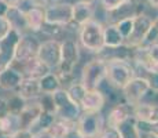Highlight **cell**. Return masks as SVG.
<instances>
[{
    "label": "cell",
    "instance_id": "obj_1",
    "mask_svg": "<svg viewBox=\"0 0 158 138\" xmlns=\"http://www.w3.org/2000/svg\"><path fill=\"white\" fill-rule=\"evenodd\" d=\"M103 29H105V22L92 18L91 21L80 26L77 32V42L88 53L98 55L105 48Z\"/></svg>",
    "mask_w": 158,
    "mask_h": 138
},
{
    "label": "cell",
    "instance_id": "obj_2",
    "mask_svg": "<svg viewBox=\"0 0 158 138\" xmlns=\"http://www.w3.org/2000/svg\"><path fill=\"white\" fill-rule=\"evenodd\" d=\"M135 76V66L131 60L111 58L106 61V82L111 87L121 91V88Z\"/></svg>",
    "mask_w": 158,
    "mask_h": 138
},
{
    "label": "cell",
    "instance_id": "obj_3",
    "mask_svg": "<svg viewBox=\"0 0 158 138\" xmlns=\"http://www.w3.org/2000/svg\"><path fill=\"white\" fill-rule=\"evenodd\" d=\"M106 80V61L96 57L88 61L81 69L80 82L87 90H96Z\"/></svg>",
    "mask_w": 158,
    "mask_h": 138
},
{
    "label": "cell",
    "instance_id": "obj_4",
    "mask_svg": "<svg viewBox=\"0 0 158 138\" xmlns=\"http://www.w3.org/2000/svg\"><path fill=\"white\" fill-rule=\"evenodd\" d=\"M54 102H55V116L65 119L69 122H76L81 115V108L77 102L70 98L65 87L52 93Z\"/></svg>",
    "mask_w": 158,
    "mask_h": 138
},
{
    "label": "cell",
    "instance_id": "obj_5",
    "mask_svg": "<svg viewBox=\"0 0 158 138\" xmlns=\"http://www.w3.org/2000/svg\"><path fill=\"white\" fill-rule=\"evenodd\" d=\"M106 126V119L102 112H81L76 120V127L84 138H98Z\"/></svg>",
    "mask_w": 158,
    "mask_h": 138
},
{
    "label": "cell",
    "instance_id": "obj_6",
    "mask_svg": "<svg viewBox=\"0 0 158 138\" xmlns=\"http://www.w3.org/2000/svg\"><path fill=\"white\" fill-rule=\"evenodd\" d=\"M151 26H153V17H150L147 13H139L138 15H135L133 17V29L131 35L125 39L124 44L129 48L140 47Z\"/></svg>",
    "mask_w": 158,
    "mask_h": 138
},
{
    "label": "cell",
    "instance_id": "obj_7",
    "mask_svg": "<svg viewBox=\"0 0 158 138\" xmlns=\"http://www.w3.org/2000/svg\"><path fill=\"white\" fill-rule=\"evenodd\" d=\"M146 6L144 2L140 0H128L124 2L123 4L117 6L113 10L105 11L106 13V24H117L127 18H132L139 13H146Z\"/></svg>",
    "mask_w": 158,
    "mask_h": 138
},
{
    "label": "cell",
    "instance_id": "obj_8",
    "mask_svg": "<svg viewBox=\"0 0 158 138\" xmlns=\"http://www.w3.org/2000/svg\"><path fill=\"white\" fill-rule=\"evenodd\" d=\"M40 42L41 40L37 39L36 33H30V32L22 33L17 47H15V55H14L13 64H22V62L32 60V58L37 57Z\"/></svg>",
    "mask_w": 158,
    "mask_h": 138
},
{
    "label": "cell",
    "instance_id": "obj_9",
    "mask_svg": "<svg viewBox=\"0 0 158 138\" xmlns=\"http://www.w3.org/2000/svg\"><path fill=\"white\" fill-rule=\"evenodd\" d=\"M45 21L50 24L66 26L72 22L73 18V3L68 0H60L54 4L45 6Z\"/></svg>",
    "mask_w": 158,
    "mask_h": 138
},
{
    "label": "cell",
    "instance_id": "obj_10",
    "mask_svg": "<svg viewBox=\"0 0 158 138\" xmlns=\"http://www.w3.org/2000/svg\"><path fill=\"white\" fill-rule=\"evenodd\" d=\"M150 93V87H148L147 82L140 76H133L131 80L121 88V97L124 101H127L131 105H136V104L144 101L147 94Z\"/></svg>",
    "mask_w": 158,
    "mask_h": 138
},
{
    "label": "cell",
    "instance_id": "obj_11",
    "mask_svg": "<svg viewBox=\"0 0 158 138\" xmlns=\"http://www.w3.org/2000/svg\"><path fill=\"white\" fill-rule=\"evenodd\" d=\"M22 33L17 29H11L4 39L0 40V72L10 68L14 62L15 47L19 42Z\"/></svg>",
    "mask_w": 158,
    "mask_h": 138
},
{
    "label": "cell",
    "instance_id": "obj_12",
    "mask_svg": "<svg viewBox=\"0 0 158 138\" xmlns=\"http://www.w3.org/2000/svg\"><path fill=\"white\" fill-rule=\"evenodd\" d=\"M37 58L43 61L51 69H55L60 62V40L45 39L40 42L37 51Z\"/></svg>",
    "mask_w": 158,
    "mask_h": 138
},
{
    "label": "cell",
    "instance_id": "obj_13",
    "mask_svg": "<svg viewBox=\"0 0 158 138\" xmlns=\"http://www.w3.org/2000/svg\"><path fill=\"white\" fill-rule=\"evenodd\" d=\"M132 116H133V105H131L124 100H120L111 105V108L109 109L105 119H106V124L118 127L121 123H124Z\"/></svg>",
    "mask_w": 158,
    "mask_h": 138
},
{
    "label": "cell",
    "instance_id": "obj_14",
    "mask_svg": "<svg viewBox=\"0 0 158 138\" xmlns=\"http://www.w3.org/2000/svg\"><path fill=\"white\" fill-rule=\"evenodd\" d=\"M80 43L76 39L66 38L60 40V62L68 66H72V68H76L80 62Z\"/></svg>",
    "mask_w": 158,
    "mask_h": 138
},
{
    "label": "cell",
    "instance_id": "obj_15",
    "mask_svg": "<svg viewBox=\"0 0 158 138\" xmlns=\"http://www.w3.org/2000/svg\"><path fill=\"white\" fill-rule=\"evenodd\" d=\"M11 66L21 70L23 78H33V79H39V80L52 70L51 68H48L43 61L39 60L37 57L32 58V60L26 61V62H22V64H13Z\"/></svg>",
    "mask_w": 158,
    "mask_h": 138
},
{
    "label": "cell",
    "instance_id": "obj_16",
    "mask_svg": "<svg viewBox=\"0 0 158 138\" xmlns=\"http://www.w3.org/2000/svg\"><path fill=\"white\" fill-rule=\"evenodd\" d=\"M106 104H107V100L101 88L87 90L85 96L80 102V108L81 112H102Z\"/></svg>",
    "mask_w": 158,
    "mask_h": 138
},
{
    "label": "cell",
    "instance_id": "obj_17",
    "mask_svg": "<svg viewBox=\"0 0 158 138\" xmlns=\"http://www.w3.org/2000/svg\"><path fill=\"white\" fill-rule=\"evenodd\" d=\"M95 6L94 3H85V2H78L76 0L73 3V18L72 22L74 25L80 28L85 22L91 21L92 18H95Z\"/></svg>",
    "mask_w": 158,
    "mask_h": 138
},
{
    "label": "cell",
    "instance_id": "obj_18",
    "mask_svg": "<svg viewBox=\"0 0 158 138\" xmlns=\"http://www.w3.org/2000/svg\"><path fill=\"white\" fill-rule=\"evenodd\" d=\"M133 118L146 123H156L158 122V104L142 101L133 105Z\"/></svg>",
    "mask_w": 158,
    "mask_h": 138
},
{
    "label": "cell",
    "instance_id": "obj_19",
    "mask_svg": "<svg viewBox=\"0 0 158 138\" xmlns=\"http://www.w3.org/2000/svg\"><path fill=\"white\" fill-rule=\"evenodd\" d=\"M23 80V75L21 70H18L14 66L4 69L3 72H0V90L3 91H15L18 88V86L21 84V82Z\"/></svg>",
    "mask_w": 158,
    "mask_h": 138
},
{
    "label": "cell",
    "instance_id": "obj_20",
    "mask_svg": "<svg viewBox=\"0 0 158 138\" xmlns=\"http://www.w3.org/2000/svg\"><path fill=\"white\" fill-rule=\"evenodd\" d=\"M15 93L22 97L25 101H36L43 94L39 79H33V78H23V80L18 86Z\"/></svg>",
    "mask_w": 158,
    "mask_h": 138
},
{
    "label": "cell",
    "instance_id": "obj_21",
    "mask_svg": "<svg viewBox=\"0 0 158 138\" xmlns=\"http://www.w3.org/2000/svg\"><path fill=\"white\" fill-rule=\"evenodd\" d=\"M25 20L30 33H40L45 22V10L43 6H33L25 11Z\"/></svg>",
    "mask_w": 158,
    "mask_h": 138
},
{
    "label": "cell",
    "instance_id": "obj_22",
    "mask_svg": "<svg viewBox=\"0 0 158 138\" xmlns=\"http://www.w3.org/2000/svg\"><path fill=\"white\" fill-rule=\"evenodd\" d=\"M43 112L40 104L36 101H28V104L25 105V108L21 110L19 116V123L21 128H30V126L35 123V120L39 118V115Z\"/></svg>",
    "mask_w": 158,
    "mask_h": 138
},
{
    "label": "cell",
    "instance_id": "obj_23",
    "mask_svg": "<svg viewBox=\"0 0 158 138\" xmlns=\"http://www.w3.org/2000/svg\"><path fill=\"white\" fill-rule=\"evenodd\" d=\"M103 43H105L106 48H115L121 47L125 43V39L120 33L118 28L115 24H106L105 29H103Z\"/></svg>",
    "mask_w": 158,
    "mask_h": 138
},
{
    "label": "cell",
    "instance_id": "obj_24",
    "mask_svg": "<svg viewBox=\"0 0 158 138\" xmlns=\"http://www.w3.org/2000/svg\"><path fill=\"white\" fill-rule=\"evenodd\" d=\"M6 18L10 21L13 29L19 30L21 33H29L28 24L25 20V13L21 8H18L17 6H10L7 14H6Z\"/></svg>",
    "mask_w": 158,
    "mask_h": 138
},
{
    "label": "cell",
    "instance_id": "obj_25",
    "mask_svg": "<svg viewBox=\"0 0 158 138\" xmlns=\"http://www.w3.org/2000/svg\"><path fill=\"white\" fill-rule=\"evenodd\" d=\"M19 128H21L19 116H18L17 113L7 112L6 115H3L2 118H0V131H2V133L13 136Z\"/></svg>",
    "mask_w": 158,
    "mask_h": 138
},
{
    "label": "cell",
    "instance_id": "obj_26",
    "mask_svg": "<svg viewBox=\"0 0 158 138\" xmlns=\"http://www.w3.org/2000/svg\"><path fill=\"white\" fill-rule=\"evenodd\" d=\"M40 33L48 39H56V40H63L66 39V33H68V28L62 25H56V24H50L45 21L43 28H41Z\"/></svg>",
    "mask_w": 158,
    "mask_h": 138
},
{
    "label": "cell",
    "instance_id": "obj_27",
    "mask_svg": "<svg viewBox=\"0 0 158 138\" xmlns=\"http://www.w3.org/2000/svg\"><path fill=\"white\" fill-rule=\"evenodd\" d=\"M39 83H40L41 93L52 94V93H55L56 90L62 88V84H60L58 76L54 73V70H51L50 73H47L45 76H43V78L39 80Z\"/></svg>",
    "mask_w": 158,
    "mask_h": 138
},
{
    "label": "cell",
    "instance_id": "obj_28",
    "mask_svg": "<svg viewBox=\"0 0 158 138\" xmlns=\"http://www.w3.org/2000/svg\"><path fill=\"white\" fill-rule=\"evenodd\" d=\"M76 122H69V120H65V119L56 118L54 120V123L51 124V127L48 128V131L52 134L54 138H65V136L70 131V128Z\"/></svg>",
    "mask_w": 158,
    "mask_h": 138
},
{
    "label": "cell",
    "instance_id": "obj_29",
    "mask_svg": "<svg viewBox=\"0 0 158 138\" xmlns=\"http://www.w3.org/2000/svg\"><path fill=\"white\" fill-rule=\"evenodd\" d=\"M56 119L55 113H51V112H41L39 115V118L35 120V123L30 126L29 130L32 131L33 134L37 133V131H41V130H48L51 127V124L54 123V120Z\"/></svg>",
    "mask_w": 158,
    "mask_h": 138
},
{
    "label": "cell",
    "instance_id": "obj_30",
    "mask_svg": "<svg viewBox=\"0 0 158 138\" xmlns=\"http://www.w3.org/2000/svg\"><path fill=\"white\" fill-rule=\"evenodd\" d=\"M7 100V106H8V112H13L19 115L21 110L25 108V105L28 104V101H25L21 96H18L15 91H11V94L8 97H6Z\"/></svg>",
    "mask_w": 158,
    "mask_h": 138
},
{
    "label": "cell",
    "instance_id": "obj_31",
    "mask_svg": "<svg viewBox=\"0 0 158 138\" xmlns=\"http://www.w3.org/2000/svg\"><path fill=\"white\" fill-rule=\"evenodd\" d=\"M120 133L123 138H140V133L138 131L135 124V118H129L128 120H125L124 123H121L118 126Z\"/></svg>",
    "mask_w": 158,
    "mask_h": 138
},
{
    "label": "cell",
    "instance_id": "obj_32",
    "mask_svg": "<svg viewBox=\"0 0 158 138\" xmlns=\"http://www.w3.org/2000/svg\"><path fill=\"white\" fill-rule=\"evenodd\" d=\"M65 88H66V91H68V94L70 96L72 100L80 105L81 100H83L84 96H85V93H87V88L84 87L83 83H81L80 80H78V82H73V83H70V84H69L68 87H65Z\"/></svg>",
    "mask_w": 158,
    "mask_h": 138
},
{
    "label": "cell",
    "instance_id": "obj_33",
    "mask_svg": "<svg viewBox=\"0 0 158 138\" xmlns=\"http://www.w3.org/2000/svg\"><path fill=\"white\" fill-rule=\"evenodd\" d=\"M37 102L40 104L41 109H43L44 112L55 113V102H54V97H52V94L43 93L40 97L37 98Z\"/></svg>",
    "mask_w": 158,
    "mask_h": 138
},
{
    "label": "cell",
    "instance_id": "obj_34",
    "mask_svg": "<svg viewBox=\"0 0 158 138\" xmlns=\"http://www.w3.org/2000/svg\"><path fill=\"white\" fill-rule=\"evenodd\" d=\"M118 28V30H120V33L123 35L124 39H127L128 36L131 35V32H132L133 29V17L132 18H127V20H123L120 21V22L115 24Z\"/></svg>",
    "mask_w": 158,
    "mask_h": 138
},
{
    "label": "cell",
    "instance_id": "obj_35",
    "mask_svg": "<svg viewBox=\"0 0 158 138\" xmlns=\"http://www.w3.org/2000/svg\"><path fill=\"white\" fill-rule=\"evenodd\" d=\"M98 138H123V137H121L120 128L118 127L106 124L105 127H103V130L101 131V134L98 136Z\"/></svg>",
    "mask_w": 158,
    "mask_h": 138
},
{
    "label": "cell",
    "instance_id": "obj_36",
    "mask_svg": "<svg viewBox=\"0 0 158 138\" xmlns=\"http://www.w3.org/2000/svg\"><path fill=\"white\" fill-rule=\"evenodd\" d=\"M101 7L103 8L105 11H109V10H113L117 6L123 4L124 2H128V0H98Z\"/></svg>",
    "mask_w": 158,
    "mask_h": 138
},
{
    "label": "cell",
    "instance_id": "obj_37",
    "mask_svg": "<svg viewBox=\"0 0 158 138\" xmlns=\"http://www.w3.org/2000/svg\"><path fill=\"white\" fill-rule=\"evenodd\" d=\"M11 29H13V28H11L10 21H8L6 17H0V40L4 39L6 36L10 33Z\"/></svg>",
    "mask_w": 158,
    "mask_h": 138
},
{
    "label": "cell",
    "instance_id": "obj_38",
    "mask_svg": "<svg viewBox=\"0 0 158 138\" xmlns=\"http://www.w3.org/2000/svg\"><path fill=\"white\" fill-rule=\"evenodd\" d=\"M11 138H33V133L29 128H19L17 133H14Z\"/></svg>",
    "mask_w": 158,
    "mask_h": 138
},
{
    "label": "cell",
    "instance_id": "obj_39",
    "mask_svg": "<svg viewBox=\"0 0 158 138\" xmlns=\"http://www.w3.org/2000/svg\"><path fill=\"white\" fill-rule=\"evenodd\" d=\"M65 138H84V137H83V134L77 130V127H76V124H74L70 128V131H69V133L65 136Z\"/></svg>",
    "mask_w": 158,
    "mask_h": 138
},
{
    "label": "cell",
    "instance_id": "obj_40",
    "mask_svg": "<svg viewBox=\"0 0 158 138\" xmlns=\"http://www.w3.org/2000/svg\"><path fill=\"white\" fill-rule=\"evenodd\" d=\"M8 112V106H7V100H6V97L0 96V118H2L3 115H6V113Z\"/></svg>",
    "mask_w": 158,
    "mask_h": 138
},
{
    "label": "cell",
    "instance_id": "obj_41",
    "mask_svg": "<svg viewBox=\"0 0 158 138\" xmlns=\"http://www.w3.org/2000/svg\"><path fill=\"white\" fill-rule=\"evenodd\" d=\"M33 138H54V137L48 130H41L33 134Z\"/></svg>",
    "mask_w": 158,
    "mask_h": 138
},
{
    "label": "cell",
    "instance_id": "obj_42",
    "mask_svg": "<svg viewBox=\"0 0 158 138\" xmlns=\"http://www.w3.org/2000/svg\"><path fill=\"white\" fill-rule=\"evenodd\" d=\"M8 8H10V4L6 3L4 0H0V17H6Z\"/></svg>",
    "mask_w": 158,
    "mask_h": 138
},
{
    "label": "cell",
    "instance_id": "obj_43",
    "mask_svg": "<svg viewBox=\"0 0 158 138\" xmlns=\"http://www.w3.org/2000/svg\"><path fill=\"white\" fill-rule=\"evenodd\" d=\"M146 6L154 11H158V0H144Z\"/></svg>",
    "mask_w": 158,
    "mask_h": 138
},
{
    "label": "cell",
    "instance_id": "obj_44",
    "mask_svg": "<svg viewBox=\"0 0 158 138\" xmlns=\"http://www.w3.org/2000/svg\"><path fill=\"white\" fill-rule=\"evenodd\" d=\"M4 2L8 3L10 6H18L21 2H22V0H4Z\"/></svg>",
    "mask_w": 158,
    "mask_h": 138
},
{
    "label": "cell",
    "instance_id": "obj_45",
    "mask_svg": "<svg viewBox=\"0 0 158 138\" xmlns=\"http://www.w3.org/2000/svg\"><path fill=\"white\" fill-rule=\"evenodd\" d=\"M140 138H158V136H153V134H144V136H140Z\"/></svg>",
    "mask_w": 158,
    "mask_h": 138
},
{
    "label": "cell",
    "instance_id": "obj_46",
    "mask_svg": "<svg viewBox=\"0 0 158 138\" xmlns=\"http://www.w3.org/2000/svg\"><path fill=\"white\" fill-rule=\"evenodd\" d=\"M153 25L158 29V15H157V17H154V18H153Z\"/></svg>",
    "mask_w": 158,
    "mask_h": 138
},
{
    "label": "cell",
    "instance_id": "obj_47",
    "mask_svg": "<svg viewBox=\"0 0 158 138\" xmlns=\"http://www.w3.org/2000/svg\"><path fill=\"white\" fill-rule=\"evenodd\" d=\"M0 138H11V136H8V134H4L0 131Z\"/></svg>",
    "mask_w": 158,
    "mask_h": 138
}]
</instances>
